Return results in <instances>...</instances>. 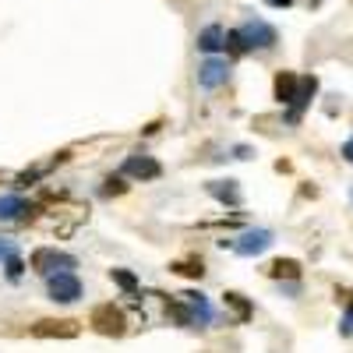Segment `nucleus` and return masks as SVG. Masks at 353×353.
<instances>
[{
  "mask_svg": "<svg viewBox=\"0 0 353 353\" xmlns=\"http://www.w3.org/2000/svg\"><path fill=\"white\" fill-rule=\"evenodd\" d=\"M276 28L269 21H244L241 28H233V32H226V43L233 53H248V50H272L276 46Z\"/></svg>",
  "mask_w": 353,
  "mask_h": 353,
  "instance_id": "f257e3e1",
  "label": "nucleus"
},
{
  "mask_svg": "<svg viewBox=\"0 0 353 353\" xmlns=\"http://www.w3.org/2000/svg\"><path fill=\"white\" fill-rule=\"evenodd\" d=\"M28 265H32V272H39V276H53V272L78 269V258L57 251V248H39V251H32V261H28Z\"/></svg>",
  "mask_w": 353,
  "mask_h": 353,
  "instance_id": "f03ea898",
  "label": "nucleus"
},
{
  "mask_svg": "<svg viewBox=\"0 0 353 353\" xmlns=\"http://www.w3.org/2000/svg\"><path fill=\"white\" fill-rule=\"evenodd\" d=\"M88 325H92L99 336H124V329H128V318H124V311L117 307V304H99V307H92V314H88Z\"/></svg>",
  "mask_w": 353,
  "mask_h": 353,
  "instance_id": "7ed1b4c3",
  "label": "nucleus"
},
{
  "mask_svg": "<svg viewBox=\"0 0 353 353\" xmlns=\"http://www.w3.org/2000/svg\"><path fill=\"white\" fill-rule=\"evenodd\" d=\"M46 293L57 304H74L81 297V279L74 272H53L46 276Z\"/></svg>",
  "mask_w": 353,
  "mask_h": 353,
  "instance_id": "20e7f679",
  "label": "nucleus"
},
{
  "mask_svg": "<svg viewBox=\"0 0 353 353\" xmlns=\"http://www.w3.org/2000/svg\"><path fill=\"white\" fill-rule=\"evenodd\" d=\"M28 332L36 339H74L81 332V321H74V318H39Z\"/></svg>",
  "mask_w": 353,
  "mask_h": 353,
  "instance_id": "39448f33",
  "label": "nucleus"
},
{
  "mask_svg": "<svg viewBox=\"0 0 353 353\" xmlns=\"http://www.w3.org/2000/svg\"><path fill=\"white\" fill-rule=\"evenodd\" d=\"M230 248L237 251L241 258H258L261 251H269V248H272V230H244Z\"/></svg>",
  "mask_w": 353,
  "mask_h": 353,
  "instance_id": "423d86ee",
  "label": "nucleus"
},
{
  "mask_svg": "<svg viewBox=\"0 0 353 353\" xmlns=\"http://www.w3.org/2000/svg\"><path fill=\"white\" fill-rule=\"evenodd\" d=\"M314 92H318V78H314V74H311V78H301L297 96H293V103H290V110H286V124H297V121H301V113L307 110V103H311Z\"/></svg>",
  "mask_w": 353,
  "mask_h": 353,
  "instance_id": "0eeeda50",
  "label": "nucleus"
},
{
  "mask_svg": "<svg viewBox=\"0 0 353 353\" xmlns=\"http://www.w3.org/2000/svg\"><path fill=\"white\" fill-rule=\"evenodd\" d=\"M124 173L134 176V181H156V176L163 173V166H159L152 156H141V152H138V156H128V159H124Z\"/></svg>",
  "mask_w": 353,
  "mask_h": 353,
  "instance_id": "6e6552de",
  "label": "nucleus"
},
{
  "mask_svg": "<svg viewBox=\"0 0 353 353\" xmlns=\"http://www.w3.org/2000/svg\"><path fill=\"white\" fill-rule=\"evenodd\" d=\"M226 74H230V64L219 61V57H209V61H201V68H198V85L201 88H219L226 81Z\"/></svg>",
  "mask_w": 353,
  "mask_h": 353,
  "instance_id": "1a4fd4ad",
  "label": "nucleus"
},
{
  "mask_svg": "<svg viewBox=\"0 0 353 353\" xmlns=\"http://www.w3.org/2000/svg\"><path fill=\"white\" fill-rule=\"evenodd\" d=\"M198 50H201V53H219V50H226L223 25H205L201 32H198Z\"/></svg>",
  "mask_w": 353,
  "mask_h": 353,
  "instance_id": "9d476101",
  "label": "nucleus"
},
{
  "mask_svg": "<svg viewBox=\"0 0 353 353\" xmlns=\"http://www.w3.org/2000/svg\"><path fill=\"white\" fill-rule=\"evenodd\" d=\"M209 194H212L216 201H223V205H233V209H237V205L244 201L237 181H209Z\"/></svg>",
  "mask_w": 353,
  "mask_h": 353,
  "instance_id": "9b49d317",
  "label": "nucleus"
},
{
  "mask_svg": "<svg viewBox=\"0 0 353 353\" xmlns=\"http://www.w3.org/2000/svg\"><path fill=\"white\" fill-rule=\"evenodd\" d=\"M25 212H28V201L21 194H0V223L21 219Z\"/></svg>",
  "mask_w": 353,
  "mask_h": 353,
  "instance_id": "f8f14e48",
  "label": "nucleus"
},
{
  "mask_svg": "<svg viewBox=\"0 0 353 353\" xmlns=\"http://www.w3.org/2000/svg\"><path fill=\"white\" fill-rule=\"evenodd\" d=\"M297 88H301L297 74H290V71H279V74H276V99H279L283 106H290V103H293Z\"/></svg>",
  "mask_w": 353,
  "mask_h": 353,
  "instance_id": "ddd939ff",
  "label": "nucleus"
},
{
  "mask_svg": "<svg viewBox=\"0 0 353 353\" xmlns=\"http://www.w3.org/2000/svg\"><path fill=\"white\" fill-rule=\"evenodd\" d=\"M181 297L194 307V314H198V321H205L209 325L212 321V307H209V301H205V293H198V290H188V293H181Z\"/></svg>",
  "mask_w": 353,
  "mask_h": 353,
  "instance_id": "4468645a",
  "label": "nucleus"
},
{
  "mask_svg": "<svg viewBox=\"0 0 353 353\" xmlns=\"http://www.w3.org/2000/svg\"><path fill=\"white\" fill-rule=\"evenodd\" d=\"M166 314H173L176 321H181V325H194L198 321V314H194V307L181 297V301H166Z\"/></svg>",
  "mask_w": 353,
  "mask_h": 353,
  "instance_id": "2eb2a0df",
  "label": "nucleus"
},
{
  "mask_svg": "<svg viewBox=\"0 0 353 353\" xmlns=\"http://www.w3.org/2000/svg\"><path fill=\"white\" fill-rule=\"evenodd\" d=\"M269 276L272 279H297L301 276V261H293V258H279L269 265Z\"/></svg>",
  "mask_w": 353,
  "mask_h": 353,
  "instance_id": "dca6fc26",
  "label": "nucleus"
},
{
  "mask_svg": "<svg viewBox=\"0 0 353 353\" xmlns=\"http://www.w3.org/2000/svg\"><path fill=\"white\" fill-rule=\"evenodd\" d=\"M223 301H226V307H230L233 314H237L241 321H248V318L254 314V307H251V301H244V297H241V293H223Z\"/></svg>",
  "mask_w": 353,
  "mask_h": 353,
  "instance_id": "f3484780",
  "label": "nucleus"
},
{
  "mask_svg": "<svg viewBox=\"0 0 353 353\" xmlns=\"http://www.w3.org/2000/svg\"><path fill=\"white\" fill-rule=\"evenodd\" d=\"M170 272L188 276V279H201V276H205V265H201V258H191V261H173V265H170Z\"/></svg>",
  "mask_w": 353,
  "mask_h": 353,
  "instance_id": "a211bd4d",
  "label": "nucleus"
},
{
  "mask_svg": "<svg viewBox=\"0 0 353 353\" xmlns=\"http://www.w3.org/2000/svg\"><path fill=\"white\" fill-rule=\"evenodd\" d=\"M110 279L121 286V290H128V293H134L138 290V276L134 272H128V269H110Z\"/></svg>",
  "mask_w": 353,
  "mask_h": 353,
  "instance_id": "6ab92c4d",
  "label": "nucleus"
},
{
  "mask_svg": "<svg viewBox=\"0 0 353 353\" xmlns=\"http://www.w3.org/2000/svg\"><path fill=\"white\" fill-rule=\"evenodd\" d=\"M128 184H124V176H106L103 181V198H113V194H124Z\"/></svg>",
  "mask_w": 353,
  "mask_h": 353,
  "instance_id": "aec40b11",
  "label": "nucleus"
},
{
  "mask_svg": "<svg viewBox=\"0 0 353 353\" xmlns=\"http://www.w3.org/2000/svg\"><path fill=\"white\" fill-rule=\"evenodd\" d=\"M4 272H8V279H11V283H14V279H21L25 265H21V258H18V254H11V258L4 261Z\"/></svg>",
  "mask_w": 353,
  "mask_h": 353,
  "instance_id": "412c9836",
  "label": "nucleus"
},
{
  "mask_svg": "<svg viewBox=\"0 0 353 353\" xmlns=\"http://www.w3.org/2000/svg\"><path fill=\"white\" fill-rule=\"evenodd\" d=\"M339 332H343V336H353V301H350V311H346V318H343Z\"/></svg>",
  "mask_w": 353,
  "mask_h": 353,
  "instance_id": "4be33fe9",
  "label": "nucleus"
},
{
  "mask_svg": "<svg viewBox=\"0 0 353 353\" xmlns=\"http://www.w3.org/2000/svg\"><path fill=\"white\" fill-rule=\"evenodd\" d=\"M14 254V241H8V237H0V261H8Z\"/></svg>",
  "mask_w": 353,
  "mask_h": 353,
  "instance_id": "5701e85b",
  "label": "nucleus"
},
{
  "mask_svg": "<svg viewBox=\"0 0 353 353\" xmlns=\"http://www.w3.org/2000/svg\"><path fill=\"white\" fill-rule=\"evenodd\" d=\"M233 152H237V159H251V149H248V145H237Z\"/></svg>",
  "mask_w": 353,
  "mask_h": 353,
  "instance_id": "b1692460",
  "label": "nucleus"
},
{
  "mask_svg": "<svg viewBox=\"0 0 353 353\" xmlns=\"http://www.w3.org/2000/svg\"><path fill=\"white\" fill-rule=\"evenodd\" d=\"M265 4H269V8H290L293 0H265Z\"/></svg>",
  "mask_w": 353,
  "mask_h": 353,
  "instance_id": "393cba45",
  "label": "nucleus"
},
{
  "mask_svg": "<svg viewBox=\"0 0 353 353\" xmlns=\"http://www.w3.org/2000/svg\"><path fill=\"white\" fill-rule=\"evenodd\" d=\"M343 156H346V159L353 163V141H346V145H343Z\"/></svg>",
  "mask_w": 353,
  "mask_h": 353,
  "instance_id": "a878e982",
  "label": "nucleus"
},
{
  "mask_svg": "<svg viewBox=\"0 0 353 353\" xmlns=\"http://www.w3.org/2000/svg\"><path fill=\"white\" fill-rule=\"evenodd\" d=\"M350 198H353V194H350Z\"/></svg>",
  "mask_w": 353,
  "mask_h": 353,
  "instance_id": "bb28decb",
  "label": "nucleus"
}]
</instances>
